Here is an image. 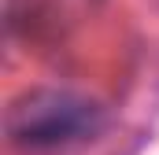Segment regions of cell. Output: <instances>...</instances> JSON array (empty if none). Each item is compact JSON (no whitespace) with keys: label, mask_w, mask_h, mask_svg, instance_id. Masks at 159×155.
Returning <instances> with one entry per match:
<instances>
[{"label":"cell","mask_w":159,"mask_h":155,"mask_svg":"<svg viewBox=\"0 0 159 155\" xmlns=\"http://www.w3.org/2000/svg\"><path fill=\"white\" fill-rule=\"evenodd\" d=\"M96 126H100V107L74 96V92H59V89L26 92L7 111L11 140L26 144V148L67 144V140H78L85 133H93Z\"/></svg>","instance_id":"6da1fadb"}]
</instances>
